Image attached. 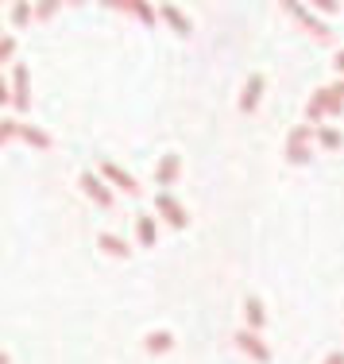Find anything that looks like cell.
Returning <instances> with one entry per match:
<instances>
[{"instance_id": "1", "label": "cell", "mask_w": 344, "mask_h": 364, "mask_svg": "<svg viewBox=\"0 0 344 364\" xmlns=\"http://www.w3.org/2000/svg\"><path fill=\"white\" fill-rule=\"evenodd\" d=\"M309 140H314V124H294L287 132V163L290 167H302V163H309Z\"/></svg>"}, {"instance_id": "2", "label": "cell", "mask_w": 344, "mask_h": 364, "mask_svg": "<svg viewBox=\"0 0 344 364\" xmlns=\"http://www.w3.org/2000/svg\"><path fill=\"white\" fill-rule=\"evenodd\" d=\"M97 178L105 182V186H116V190H124L128 198H140L143 194V186L135 182L132 175H128L124 167H116L113 159H101V167H97Z\"/></svg>"}, {"instance_id": "3", "label": "cell", "mask_w": 344, "mask_h": 364, "mask_svg": "<svg viewBox=\"0 0 344 364\" xmlns=\"http://www.w3.org/2000/svg\"><path fill=\"white\" fill-rule=\"evenodd\" d=\"M340 112H344V101L329 90V85H325V90H317V93H314V101H309V109H306V120H309V124H317V120H325V117H340Z\"/></svg>"}, {"instance_id": "4", "label": "cell", "mask_w": 344, "mask_h": 364, "mask_svg": "<svg viewBox=\"0 0 344 364\" xmlns=\"http://www.w3.org/2000/svg\"><path fill=\"white\" fill-rule=\"evenodd\" d=\"M8 90H12V105L20 112L31 109V74H28V66H23V63L12 66V82H8Z\"/></svg>"}, {"instance_id": "5", "label": "cell", "mask_w": 344, "mask_h": 364, "mask_svg": "<svg viewBox=\"0 0 344 364\" xmlns=\"http://www.w3.org/2000/svg\"><path fill=\"white\" fill-rule=\"evenodd\" d=\"M236 349L248 353L255 364H271V345L263 341L260 333H252V329H240V333H236Z\"/></svg>"}, {"instance_id": "6", "label": "cell", "mask_w": 344, "mask_h": 364, "mask_svg": "<svg viewBox=\"0 0 344 364\" xmlns=\"http://www.w3.org/2000/svg\"><path fill=\"white\" fill-rule=\"evenodd\" d=\"M155 210L162 213V221H167V225H174V229H186V225H190V213H186V205L178 202L174 194H159V198H155Z\"/></svg>"}, {"instance_id": "7", "label": "cell", "mask_w": 344, "mask_h": 364, "mask_svg": "<svg viewBox=\"0 0 344 364\" xmlns=\"http://www.w3.org/2000/svg\"><path fill=\"white\" fill-rule=\"evenodd\" d=\"M178 175H182V155L178 151H167L159 159V167H155V182L162 186V194H170V186L178 182Z\"/></svg>"}, {"instance_id": "8", "label": "cell", "mask_w": 344, "mask_h": 364, "mask_svg": "<svg viewBox=\"0 0 344 364\" xmlns=\"http://www.w3.org/2000/svg\"><path fill=\"white\" fill-rule=\"evenodd\" d=\"M287 12H290V16H298V20H302L306 28H309V36H314V39H321V43H329V39H333V28L317 20V16L309 12V4H287Z\"/></svg>"}, {"instance_id": "9", "label": "cell", "mask_w": 344, "mask_h": 364, "mask_svg": "<svg viewBox=\"0 0 344 364\" xmlns=\"http://www.w3.org/2000/svg\"><path fill=\"white\" fill-rule=\"evenodd\" d=\"M263 85H267V77H263V74H252V77L244 82V90H240V112H244V117H252V112L260 109Z\"/></svg>"}, {"instance_id": "10", "label": "cell", "mask_w": 344, "mask_h": 364, "mask_svg": "<svg viewBox=\"0 0 344 364\" xmlns=\"http://www.w3.org/2000/svg\"><path fill=\"white\" fill-rule=\"evenodd\" d=\"M77 182H82L85 198H89V202H97L101 210H109V205H113V190H109L105 182L97 178V175H82V178H77Z\"/></svg>"}, {"instance_id": "11", "label": "cell", "mask_w": 344, "mask_h": 364, "mask_svg": "<svg viewBox=\"0 0 344 364\" xmlns=\"http://www.w3.org/2000/svg\"><path fill=\"white\" fill-rule=\"evenodd\" d=\"M155 12H159V20H167L170 28L178 31V36H190V31H194V28H190V16H186L182 8H174V4H159Z\"/></svg>"}, {"instance_id": "12", "label": "cell", "mask_w": 344, "mask_h": 364, "mask_svg": "<svg viewBox=\"0 0 344 364\" xmlns=\"http://www.w3.org/2000/svg\"><path fill=\"white\" fill-rule=\"evenodd\" d=\"M244 318H248V329H252V333H260V329L267 326V310H263V302L255 299V294L244 299Z\"/></svg>"}, {"instance_id": "13", "label": "cell", "mask_w": 344, "mask_h": 364, "mask_svg": "<svg viewBox=\"0 0 344 364\" xmlns=\"http://www.w3.org/2000/svg\"><path fill=\"white\" fill-rule=\"evenodd\" d=\"M135 240H140L143 248H151L155 240H159V225H155L151 213H140V218H135Z\"/></svg>"}, {"instance_id": "14", "label": "cell", "mask_w": 344, "mask_h": 364, "mask_svg": "<svg viewBox=\"0 0 344 364\" xmlns=\"http://www.w3.org/2000/svg\"><path fill=\"white\" fill-rule=\"evenodd\" d=\"M143 349L155 353V357H162V353L174 349V333H167V329H155V333L143 337Z\"/></svg>"}, {"instance_id": "15", "label": "cell", "mask_w": 344, "mask_h": 364, "mask_svg": "<svg viewBox=\"0 0 344 364\" xmlns=\"http://www.w3.org/2000/svg\"><path fill=\"white\" fill-rule=\"evenodd\" d=\"M97 245H101V252H105V256H116V259H128V256H132V248H128L124 240L116 237V232H101Z\"/></svg>"}, {"instance_id": "16", "label": "cell", "mask_w": 344, "mask_h": 364, "mask_svg": "<svg viewBox=\"0 0 344 364\" xmlns=\"http://www.w3.org/2000/svg\"><path fill=\"white\" fill-rule=\"evenodd\" d=\"M16 136H20L23 144H31L35 151H47V147H50V136L43 132V128H35V124H20V128H16Z\"/></svg>"}, {"instance_id": "17", "label": "cell", "mask_w": 344, "mask_h": 364, "mask_svg": "<svg viewBox=\"0 0 344 364\" xmlns=\"http://www.w3.org/2000/svg\"><path fill=\"white\" fill-rule=\"evenodd\" d=\"M314 140L321 144L325 151H337V147H344V136H340L333 124H317V128H314Z\"/></svg>"}, {"instance_id": "18", "label": "cell", "mask_w": 344, "mask_h": 364, "mask_svg": "<svg viewBox=\"0 0 344 364\" xmlns=\"http://www.w3.org/2000/svg\"><path fill=\"white\" fill-rule=\"evenodd\" d=\"M116 8H120V12H132V16H140V20L148 23V28H151L155 20H159V12H155L151 4H140V0H120Z\"/></svg>"}, {"instance_id": "19", "label": "cell", "mask_w": 344, "mask_h": 364, "mask_svg": "<svg viewBox=\"0 0 344 364\" xmlns=\"http://www.w3.org/2000/svg\"><path fill=\"white\" fill-rule=\"evenodd\" d=\"M8 16H12L16 28H28V23L35 20V16H31V4H12V8H8Z\"/></svg>"}, {"instance_id": "20", "label": "cell", "mask_w": 344, "mask_h": 364, "mask_svg": "<svg viewBox=\"0 0 344 364\" xmlns=\"http://www.w3.org/2000/svg\"><path fill=\"white\" fill-rule=\"evenodd\" d=\"M12 55H16V39L12 36H0V63H8Z\"/></svg>"}, {"instance_id": "21", "label": "cell", "mask_w": 344, "mask_h": 364, "mask_svg": "<svg viewBox=\"0 0 344 364\" xmlns=\"http://www.w3.org/2000/svg\"><path fill=\"white\" fill-rule=\"evenodd\" d=\"M16 128H20V124H16V120H0V147H4V144L12 140V136H16Z\"/></svg>"}, {"instance_id": "22", "label": "cell", "mask_w": 344, "mask_h": 364, "mask_svg": "<svg viewBox=\"0 0 344 364\" xmlns=\"http://www.w3.org/2000/svg\"><path fill=\"white\" fill-rule=\"evenodd\" d=\"M55 12H58V4H39V8H31V16H35V20H50Z\"/></svg>"}, {"instance_id": "23", "label": "cell", "mask_w": 344, "mask_h": 364, "mask_svg": "<svg viewBox=\"0 0 344 364\" xmlns=\"http://www.w3.org/2000/svg\"><path fill=\"white\" fill-rule=\"evenodd\" d=\"M309 12H325V16L333 12V16H337V12H340V4H337V0H321V4H314Z\"/></svg>"}, {"instance_id": "24", "label": "cell", "mask_w": 344, "mask_h": 364, "mask_svg": "<svg viewBox=\"0 0 344 364\" xmlns=\"http://www.w3.org/2000/svg\"><path fill=\"white\" fill-rule=\"evenodd\" d=\"M4 105H12V90H8V82L0 77V109H4Z\"/></svg>"}, {"instance_id": "25", "label": "cell", "mask_w": 344, "mask_h": 364, "mask_svg": "<svg viewBox=\"0 0 344 364\" xmlns=\"http://www.w3.org/2000/svg\"><path fill=\"white\" fill-rule=\"evenodd\" d=\"M333 70H337V74H344V47L337 50V58H333Z\"/></svg>"}, {"instance_id": "26", "label": "cell", "mask_w": 344, "mask_h": 364, "mask_svg": "<svg viewBox=\"0 0 344 364\" xmlns=\"http://www.w3.org/2000/svg\"><path fill=\"white\" fill-rule=\"evenodd\" d=\"M321 364H344V353H329V357H325Z\"/></svg>"}, {"instance_id": "27", "label": "cell", "mask_w": 344, "mask_h": 364, "mask_svg": "<svg viewBox=\"0 0 344 364\" xmlns=\"http://www.w3.org/2000/svg\"><path fill=\"white\" fill-rule=\"evenodd\" d=\"M329 90H333V93H337V97L344 101V77H340V82H333V85H329Z\"/></svg>"}, {"instance_id": "28", "label": "cell", "mask_w": 344, "mask_h": 364, "mask_svg": "<svg viewBox=\"0 0 344 364\" xmlns=\"http://www.w3.org/2000/svg\"><path fill=\"white\" fill-rule=\"evenodd\" d=\"M0 364H12V357H8V353H4V349H0Z\"/></svg>"}]
</instances>
